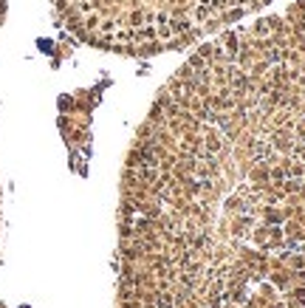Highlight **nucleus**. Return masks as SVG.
Returning a JSON list of instances; mask_svg holds the SVG:
<instances>
[{
	"instance_id": "7ed1b4c3",
	"label": "nucleus",
	"mask_w": 305,
	"mask_h": 308,
	"mask_svg": "<svg viewBox=\"0 0 305 308\" xmlns=\"http://www.w3.org/2000/svg\"><path fill=\"white\" fill-rule=\"evenodd\" d=\"M6 9H9V0H0V26L6 20Z\"/></svg>"
},
{
	"instance_id": "20e7f679",
	"label": "nucleus",
	"mask_w": 305,
	"mask_h": 308,
	"mask_svg": "<svg viewBox=\"0 0 305 308\" xmlns=\"http://www.w3.org/2000/svg\"><path fill=\"white\" fill-rule=\"evenodd\" d=\"M0 308H3V305H0Z\"/></svg>"
},
{
	"instance_id": "f03ea898",
	"label": "nucleus",
	"mask_w": 305,
	"mask_h": 308,
	"mask_svg": "<svg viewBox=\"0 0 305 308\" xmlns=\"http://www.w3.org/2000/svg\"><path fill=\"white\" fill-rule=\"evenodd\" d=\"M79 43L125 57H156L204 43L271 0H51Z\"/></svg>"
},
{
	"instance_id": "f257e3e1",
	"label": "nucleus",
	"mask_w": 305,
	"mask_h": 308,
	"mask_svg": "<svg viewBox=\"0 0 305 308\" xmlns=\"http://www.w3.org/2000/svg\"><path fill=\"white\" fill-rule=\"evenodd\" d=\"M116 308H305V0L158 91L121 170Z\"/></svg>"
}]
</instances>
